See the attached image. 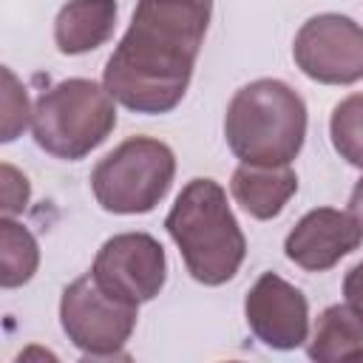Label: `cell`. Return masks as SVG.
<instances>
[{
    "instance_id": "1",
    "label": "cell",
    "mask_w": 363,
    "mask_h": 363,
    "mask_svg": "<svg viewBox=\"0 0 363 363\" xmlns=\"http://www.w3.org/2000/svg\"><path fill=\"white\" fill-rule=\"evenodd\" d=\"M213 0H139L105 62L102 85L133 113L173 111L193 79Z\"/></svg>"
},
{
    "instance_id": "2",
    "label": "cell",
    "mask_w": 363,
    "mask_h": 363,
    "mask_svg": "<svg viewBox=\"0 0 363 363\" xmlns=\"http://www.w3.org/2000/svg\"><path fill=\"white\" fill-rule=\"evenodd\" d=\"M164 230L179 247L187 272L204 286H221L244 264L247 238L216 179H190L176 196Z\"/></svg>"
},
{
    "instance_id": "3",
    "label": "cell",
    "mask_w": 363,
    "mask_h": 363,
    "mask_svg": "<svg viewBox=\"0 0 363 363\" xmlns=\"http://www.w3.org/2000/svg\"><path fill=\"white\" fill-rule=\"evenodd\" d=\"M224 136L244 164H289L306 139V105L281 79H252L233 94Z\"/></svg>"
},
{
    "instance_id": "4",
    "label": "cell",
    "mask_w": 363,
    "mask_h": 363,
    "mask_svg": "<svg viewBox=\"0 0 363 363\" xmlns=\"http://www.w3.org/2000/svg\"><path fill=\"white\" fill-rule=\"evenodd\" d=\"M116 99L105 85L82 77L62 79L34 102L31 133L40 150L77 162L96 150L116 128Z\"/></svg>"
},
{
    "instance_id": "5",
    "label": "cell",
    "mask_w": 363,
    "mask_h": 363,
    "mask_svg": "<svg viewBox=\"0 0 363 363\" xmlns=\"http://www.w3.org/2000/svg\"><path fill=\"white\" fill-rule=\"evenodd\" d=\"M173 176L176 156L170 145L153 136H130L96 162L91 190L105 213L142 216L170 193Z\"/></svg>"
},
{
    "instance_id": "6",
    "label": "cell",
    "mask_w": 363,
    "mask_h": 363,
    "mask_svg": "<svg viewBox=\"0 0 363 363\" xmlns=\"http://www.w3.org/2000/svg\"><path fill=\"white\" fill-rule=\"evenodd\" d=\"M139 306L105 292L91 269L71 281L60 298V323L88 357H119L136 329Z\"/></svg>"
},
{
    "instance_id": "7",
    "label": "cell",
    "mask_w": 363,
    "mask_h": 363,
    "mask_svg": "<svg viewBox=\"0 0 363 363\" xmlns=\"http://www.w3.org/2000/svg\"><path fill=\"white\" fill-rule=\"evenodd\" d=\"M295 65L320 85H352L363 79V26L346 14L309 17L292 43Z\"/></svg>"
},
{
    "instance_id": "8",
    "label": "cell",
    "mask_w": 363,
    "mask_h": 363,
    "mask_svg": "<svg viewBox=\"0 0 363 363\" xmlns=\"http://www.w3.org/2000/svg\"><path fill=\"white\" fill-rule=\"evenodd\" d=\"M91 275L105 292L133 306L147 303L167 281L164 247L147 233H119L99 247Z\"/></svg>"
},
{
    "instance_id": "9",
    "label": "cell",
    "mask_w": 363,
    "mask_h": 363,
    "mask_svg": "<svg viewBox=\"0 0 363 363\" xmlns=\"http://www.w3.org/2000/svg\"><path fill=\"white\" fill-rule=\"evenodd\" d=\"M250 332L269 349L289 352L309 340V303L298 286L264 272L244 298Z\"/></svg>"
},
{
    "instance_id": "10",
    "label": "cell",
    "mask_w": 363,
    "mask_h": 363,
    "mask_svg": "<svg viewBox=\"0 0 363 363\" xmlns=\"http://www.w3.org/2000/svg\"><path fill=\"white\" fill-rule=\"evenodd\" d=\"M360 244L363 227L349 210L315 207L286 233L284 255L306 272H323L354 252Z\"/></svg>"
},
{
    "instance_id": "11",
    "label": "cell",
    "mask_w": 363,
    "mask_h": 363,
    "mask_svg": "<svg viewBox=\"0 0 363 363\" xmlns=\"http://www.w3.org/2000/svg\"><path fill=\"white\" fill-rule=\"evenodd\" d=\"M298 190V176L289 164H238L233 170L230 193L244 213L258 221L281 216L286 201Z\"/></svg>"
},
{
    "instance_id": "12",
    "label": "cell",
    "mask_w": 363,
    "mask_h": 363,
    "mask_svg": "<svg viewBox=\"0 0 363 363\" xmlns=\"http://www.w3.org/2000/svg\"><path fill=\"white\" fill-rule=\"evenodd\" d=\"M116 0H68L54 20V43L60 54L77 57L99 48L113 37Z\"/></svg>"
},
{
    "instance_id": "13",
    "label": "cell",
    "mask_w": 363,
    "mask_h": 363,
    "mask_svg": "<svg viewBox=\"0 0 363 363\" xmlns=\"http://www.w3.org/2000/svg\"><path fill=\"white\" fill-rule=\"evenodd\" d=\"M306 354L320 363L363 357V312L349 303H332L318 315L315 332L306 340Z\"/></svg>"
},
{
    "instance_id": "14",
    "label": "cell",
    "mask_w": 363,
    "mask_h": 363,
    "mask_svg": "<svg viewBox=\"0 0 363 363\" xmlns=\"http://www.w3.org/2000/svg\"><path fill=\"white\" fill-rule=\"evenodd\" d=\"M40 267V247L37 238L14 221V216L0 218V286L14 289L34 278Z\"/></svg>"
},
{
    "instance_id": "15",
    "label": "cell",
    "mask_w": 363,
    "mask_h": 363,
    "mask_svg": "<svg viewBox=\"0 0 363 363\" xmlns=\"http://www.w3.org/2000/svg\"><path fill=\"white\" fill-rule=\"evenodd\" d=\"M329 136L340 159L363 170V94H352L332 108Z\"/></svg>"
},
{
    "instance_id": "16",
    "label": "cell",
    "mask_w": 363,
    "mask_h": 363,
    "mask_svg": "<svg viewBox=\"0 0 363 363\" xmlns=\"http://www.w3.org/2000/svg\"><path fill=\"white\" fill-rule=\"evenodd\" d=\"M31 113H34V108H28L26 88L17 82L11 68H3V130H0V139L14 142L31 122Z\"/></svg>"
},
{
    "instance_id": "17",
    "label": "cell",
    "mask_w": 363,
    "mask_h": 363,
    "mask_svg": "<svg viewBox=\"0 0 363 363\" xmlns=\"http://www.w3.org/2000/svg\"><path fill=\"white\" fill-rule=\"evenodd\" d=\"M0 196H3V216H17L26 210L28 204V196H31V187H28V179L9 162H3L0 167Z\"/></svg>"
},
{
    "instance_id": "18",
    "label": "cell",
    "mask_w": 363,
    "mask_h": 363,
    "mask_svg": "<svg viewBox=\"0 0 363 363\" xmlns=\"http://www.w3.org/2000/svg\"><path fill=\"white\" fill-rule=\"evenodd\" d=\"M343 295H346V303L354 306L357 312H363V261H357L346 278H343Z\"/></svg>"
},
{
    "instance_id": "19",
    "label": "cell",
    "mask_w": 363,
    "mask_h": 363,
    "mask_svg": "<svg viewBox=\"0 0 363 363\" xmlns=\"http://www.w3.org/2000/svg\"><path fill=\"white\" fill-rule=\"evenodd\" d=\"M349 213L360 221V227H363V176L357 179V184L352 187V196H349Z\"/></svg>"
}]
</instances>
